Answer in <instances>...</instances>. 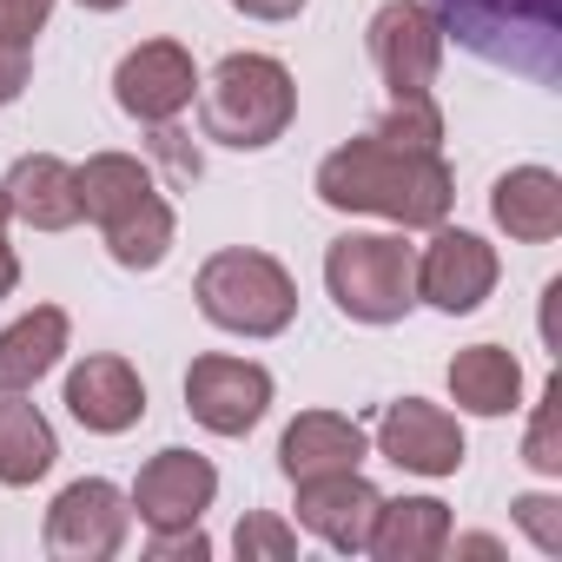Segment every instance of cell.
I'll use <instances>...</instances> for the list:
<instances>
[{
	"label": "cell",
	"mask_w": 562,
	"mask_h": 562,
	"mask_svg": "<svg viewBox=\"0 0 562 562\" xmlns=\"http://www.w3.org/2000/svg\"><path fill=\"white\" fill-rule=\"evenodd\" d=\"M318 199L338 205V212L397 218V225L411 232V225H443L457 192H450L443 153H397V146H384V139L371 133V139L338 146V153L318 166Z\"/></svg>",
	"instance_id": "obj_1"
},
{
	"label": "cell",
	"mask_w": 562,
	"mask_h": 562,
	"mask_svg": "<svg viewBox=\"0 0 562 562\" xmlns=\"http://www.w3.org/2000/svg\"><path fill=\"white\" fill-rule=\"evenodd\" d=\"M443 41L536 87L562 74V0H430Z\"/></svg>",
	"instance_id": "obj_2"
},
{
	"label": "cell",
	"mask_w": 562,
	"mask_h": 562,
	"mask_svg": "<svg viewBox=\"0 0 562 562\" xmlns=\"http://www.w3.org/2000/svg\"><path fill=\"white\" fill-rule=\"evenodd\" d=\"M80 218L106 232V251L126 271H153L172 251V205L153 192V172L126 153H93L80 166Z\"/></svg>",
	"instance_id": "obj_3"
},
{
	"label": "cell",
	"mask_w": 562,
	"mask_h": 562,
	"mask_svg": "<svg viewBox=\"0 0 562 562\" xmlns=\"http://www.w3.org/2000/svg\"><path fill=\"white\" fill-rule=\"evenodd\" d=\"M199 113H205V139H218L232 153H258L271 139H285V126L299 113V87L271 54H232L205 80Z\"/></svg>",
	"instance_id": "obj_4"
},
{
	"label": "cell",
	"mask_w": 562,
	"mask_h": 562,
	"mask_svg": "<svg viewBox=\"0 0 562 562\" xmlns=\"http://www.w3.org/2000/svg\"><path fill=\"white\" fill-rule=\"evenodd\" d=\"M199 312L218 325V331H238V338H278L292 318H299V285L292 271L265 258V251H212L199 265Z\"/></svg>",
	"instance_id": "obj_5"
},
{
	"label": "cell",
	"mask_w": 562,
	"mask_h": 562,
	"mask_svg": "<svg viewBox=\"0 0 562 562\" xmlns=\"http://www.w3.org/2000/svg\"><path fill=\"white\" fill-rule=\"evenodd\" d=\"M325 285L345 318L358 325H397L417 305V258L404 238L384 232H351L325 251Z\"/></svg>",
	"instance_id": "obj_6"
},
{
	"label": "cell",
	"mask_w": 562,
	"mask_h": 562,
	"mask_svg": "<svg viewBox=\"0 0 562 562\" xmlns=\"http://www.w3.org/2000/svg\"><path fill=\"white\" fill-rule=\"evenodd\" d=\"M371 60L391 87V100H430L437 60H443V27L424 0H391L371 21Z\"/></svg>",
	"instance_id": "obj_7"
},
{
	"label": "cell",
	"mask_w": 562,
	"mask_h": 562,
	"mask_svg": "<svg viewBox=\"0 0 562 562\" xmlns=\"http://www.w3.org/2000/svg\"><path fill=\"white\" fill-rule=\"evenodd\" d=\"M126 516L133 509H126V496L106 476H80L47 509V549L60 562H106L126 542Z\"/></svg>",
	"instance_id": "obj_8"
},
{
	"label": "cell",
	"mask_w": 562,
	"mask_h": 562,
	"mask_svg": "<svg viewBox=\"0 0 562 562\" xmlns=\"http://www.w3.org/2000/svg\"><path fill=\"white\" fill-rule=\"evenodd\" d=\"M271 404V371L245 364V358H192L186 371V411L218 430V437H245Z\"/></svg>",
	"instance_id": "obj_9"
},
{
	"label": "cell",
	"mask_w": 562,
	"mask_h": 562,
	"mask_svg": "<svg viewBox=\"0 0 562 562\" xmlns=\"http://www.w3.org/2000/svg\"><path fill=\"white\" fill-rule=\"evenodd\" d=\"M192 87H199V74H192V54H186L179 41H146V47H133V54L120 60V74H113V93H120V106H126L139 126L179 120V113L192 106Z\"/></svg>",
	"instance_id": "obj_10"
},
{
	"label": "cell",
	"mask_w": 562,
	"mask_h": 562,
	"mask_svg": "<svg viewBox=\"0 0 562 562\" xmlns=\"http://www.w3.org/2000/svg\"><path fill=\"white\" fill-rule=\"evenodd\" d=\"M378 450H384L397 470H411V476H457V470H463V430H457V417L437 411V404H424V397L384 404V417H378Z\"/></svg>",
	"instance_id": "obj_11"
},
{
	"label": "cell",
	"mask_w": 562,
	"mask_h": 562,
	"mask_svg": "<svg viewBox=\"0 0 562 562\" xmlns=\"http://www.w3.org/2000/svg\"><path fill=\"white\" fill-rule=\"evenodd\" d=\"M218 496V470L199 450H159L139 483H133V509L146 529H192Z\"/></svg>",
	"instance_id": "obj_12"
},
{
	"label": "cell",
	"mask_w": 562,
	"mask_h": 562,
	"mask_svg": "<svg viewBox=\"0 0 562 562\" xmlns=\"http://www.w3.org/2000/svg\"><path fill=\"white\" fill-rule=\"evenodd\" d=\"M496 292V251L476 232H437V245L417 265V299H430L437 312L463 318Z\"/></svg>",
	"instance_id": "obj_13"
},
{
	"label": "cell",
	"mask_w": 562,
	"mask_h": 562,
	"mask_svg": "<svg viewBox=\"0 0 562 562\" xmlns=\"http://www.w3.org/2000/svg\"><path fill=\"white\" fill-rule=\"evenodd\" d=\"M384 496L358 476V470H325V476H299V522L312 536H325L331 549H364L378 529Z\"/></svg>",
	"instance_id": "obj_14"
},
{
	"label": "cell",
	"mask_w": 562,
	"mask_h": 562,
	"mask_svg": "<svg viewBox=\"0 0 562 562\" xmlns=\"http://www.w3.org/2000/svg\"><path fill=\"white\" fill-rule=\"evenodd\" d=\"M67 411L100 430V437H120L146 417V384L126 358H87L74 378H67Z\"/></svg>",
	"instance_id": "obj_15"
},
{
	"label": "cell",
	"mask_w": 562,
	"mask_h": 562,
	"mask_svg": "<svg viewBox=\"0 0 562 562\" xmlns=\"http://www.w3.org/2000/svg\"><path fill=\"white\" fill-rule=\"evenodd\" d=\"M8 205H14V218H27L34 232H67V225H80V172L67 166V159H54V153H27V159H14V172H8Z\"/></svg>",
	"instance_id": "obj_16"
},
{
	"label": "cell",
	"mask_w": 562,
	"mask_h": 562,
	"mask_svg": "<svg viewBox=\"0 0 562 562\" xmlns=\"http://www.w3.org/2000/svg\"><path fill=\"white\" fill-rule=\"evenodd\" d=\"M490 212H496V225H503L509 238L549 245V238L562 232V179H555L549 166H516V172L496 179Z\"/></svg>",
	"instance_id": "obj_17"
},
{
	"label": "cell",
	"mask_w": 562,
	"mask_h": 562,
	"mask_svg": "<svg viewBox=\"0 0 562 562\" xmlns=\"http://www.w3.org/2000/svg\"><path fill=\"white\" fill-rule=\"evenodd\" d=\"M278 463H285V476H325V470H358L364 463V430L338 411H305L285 443H278Z\"/></svg>",
	"instance_id": "obj_18"
},
{
	"label": "cell",
	"mask_w": 562,
	"mask_h": 562,
	"mask_svg": "<svg viewBox=\"0 0 562 562\" xmlns=\"http://www.w3.org/2000/svg\"><path fill=\"white\" fill-rule=\"evenodd\" d=\"M378 562H430L450 549V509L437 496H397L378 509V529L364 542Z\"/></svg>",
	"instance_id": "obj_19"
},
{
	"label": "cell",
	"mask_w": 562,
	"mask_h": 562,
	"mask_svg": "<svg viewBox=\"0 0 562 562\" xmlns=\"http://www.w3.org/2000/svg\"><path fill=\"white\" fill-rule=\"evenodd\" d=\"M60 351H67V312L60 305H41L21 325H8V331H0V397L34 391L60 364Z\"/></svg>",
	"instance_id": "obj_20"
},
{
	"label": "cell",
	"mask_w": 562,
	"mask_h": 562,
	"mask_svg": "<svg viewBox=\"0 0 562 562\" xmlns=\"http://www.w3.org/2000/svg\"><path fill=\"white\" fill-rule=\"evenodd\" d=\"M450 397L470 411V417H503L516 411L522 397V364L503 351V345H470L450 358Z\"/></svg>",
	"instance_id": "obj_21"
},
{
	"label": "cell",
	"mask_w": 562,
	"mask_h": 562,
	"mask_svg": "<svg viewBox=\"0 0 562 562\" xmlns=\"http://www.w3.org/2000/svg\"><path fill=\"white\" fill-rule=\"evenodd\" d=\"M60 443H54V424L34 411V404H0V483L21 490V483H41L54 470Z\"/></svg>",
	"instance_id": "obj_22"
},
{
	"label": "cell",
	"mask_w": 562,
	"mask_h": 562,
	"mask_svg": "<svg viewBox=\"0 0 562 562\" xmlns=\"http://www.w3.org/2000/svg\"><path fill=\"white\" fill-rule=\"evenodd\" d=\"M378 139L397 146V153H437V146H443V113H437V100H391Z\"/></svg>",
	"instance_id": "obj_23"
},
{
	"label": "cell",
	"mask_w": 562,
	"mask_h": 562,
	"mask_svg": "<svg viewBox=\"0 0 562 562\" xmlns=\"http://www.w3.org/2000/svg\"><path fill=\"white\" fill-rule=\"evenodd\" d=\"M232 542H238V555H245V562H292V555H299L292 522H278V516H265V509H258V516H245Z\"/></svg>",
	"instance_id": "obj_24"
},
{
	"label": "cell",
	"mask_w": 562,
	"mask_h": 562,
	"mask_svg": "<svg viewBox=\"0 0 562 562\" xmlns=\"http://www.w3.org/2000/svg\"><path fill=\"white\" fill-rule=\"evenodd\" d=\"M555 411H562V384L549 378V384H542V404H536V417H529V443H522V463H529V470H542V476H555V470H562Z\"/></svg>",
	"instance_id": "obj_25"
},
{
	"label": "cell",
	"mask_w": 562,
	"mask_h": 562,
	"mask_svg": "<svg viewBox=\"0 0 562 562\" xmlns=\"http://www.w3.org/2000/svg\"><path fill=\"white\" fill-rule=\"evenodd\" d=\"M509 516L536 536V549H542V555H555V549H562V503H555V496H516V503H509Z\"/></svg>",
	"instance_id": "obj_26"
},
{
	"label": "cell",
	"mask_w": 562,
	"mask_h": 562,
	"mask_svg": "<svg viewBox=\"0 0 562 562\" xmlns=\"http://www.w3.org/2000/svg\"><path fill=\"white\" fill-rule=\"evenodd\" d=\"M54 14V0H0V34L8 41H34Z\"/></svg>",
	"instance_id": "obj_27"
},
{
	"label": "cell",
	"mask_w": 562,
	"mask_h": 562,
	"mask_svg": "<svg viewBox=\"0 0 562 562\" xmlns=\"http://www.w3.org/2000/svg\"><path fill=\"white\" fill-rule=\"evenodd\" d=\"M153 555H159V562H179V555L199 562V555H212V542L199 536V522H192V529H153Z\"/></svg>",
	"instance_id": "obj_28"
},
{
	"label": "cell",
	"mask_w": 562,
	"mask_h": 562,
	"mask_svg": "<svg viewBox=\"0 0 562 562\" xmlns=\"http://www.w3.org/2000/svg\"><path fill=\"white\" fill-rule=\"evenodd\" d=\"M21 87H27V41H8V34H0V106L21 100Z\"/></svg>",
	"instance_id": "obj_29"
},
{
	"label": "cell",
	"mask_w": 562,
	"mask_h": 562,
	"mask_svg": "<svg viewBox=\"0 0 562 562\" xmlns=\"http://www.w3.org/2000/svg\"><path fill=\"white\" fill-rule=\"evenodd\" d=\"M8 218H14V205H8V192H0V299L21 285V258H14V245H8Z\"/></svg>",
	"instance_id": "obj_30"
},
{
	"label": "cell",
	"mask_w": 562,
	"mask_h": 562,
	"mask_svg": "<svg viewBox=\"0 0 562 562\" xmlns=\"http://www.w3.org/2000/svg\"><path fill=\"white\" fill-rule=\"evenodd\" d=\"M238 14H251V21H299V8L305 0H232Z\"/></svg>",
	"instance_id": "obj_31"
},
{
	"label": "cell",
	"mask_w": 562,
	"mask_h": 562,
	"mask_svg": "<svg viewBox=\"0 0 562 562\" xmlns=\"http://www.w3.org/2000/svg\"><path fill=\"white\" fill-rule=\"evenodd\" d=\"M457 555H503L496 536H457Z\"/></svg>",
	"instance_id": "obj_32"
},
{
	"label": "cell",
	"mask_w": 562,
	"mask_h": 562,
	"mask_svg": "<svg viewBox=\"0 0 562 562\" xmlns=\"http://www.w3.org/2000/svg\"><path fill=\"white\" fill-rule=\"evenodd\" d=\"M80 8H93V14H113V8H126V0H80Z\"/></svg>",
	"instance_id": "obj_33"
}]
</instances>
